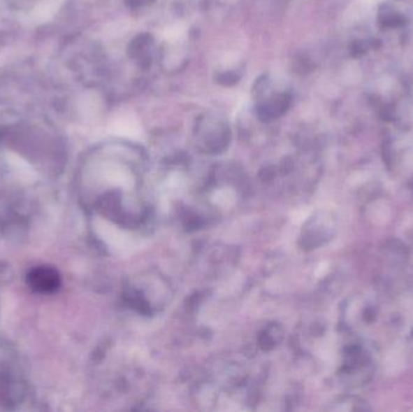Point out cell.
Instances as JSON below:
<instances>
[{
  "instance_id": "cell-1",
  "label": "cell",
  "mask_w": 413,
  "mask_h": 412,
  "mask_svg": "<svg viewBox=\"0 0 413 412\" xmlns=\"http://www.w3.org/2000/svg\"><path fill=\"white\" fill-rule=\"evenodd\" d=\"M27 283L31 290L39 294H52L61 285L57 270L50 266H39L28 274Z\"/></svg>"
},
{
  "instance_id": "cell-2",
  "label": "cell",
  "mask_w": 413,
  "mask_h": 412,
  "mask_svg": "<svg viewBox=\"0 0 413 412\" xmlns=\"http://www.w3.org/2000/svg\"><path fill=\"white\" fill-rule=\"evenodd\" d=\"M185 34H187L185 24L184 23H174L166 29L165 38L168 43H177V41L184 39Z\"/></svg>"
}]
</instances>
